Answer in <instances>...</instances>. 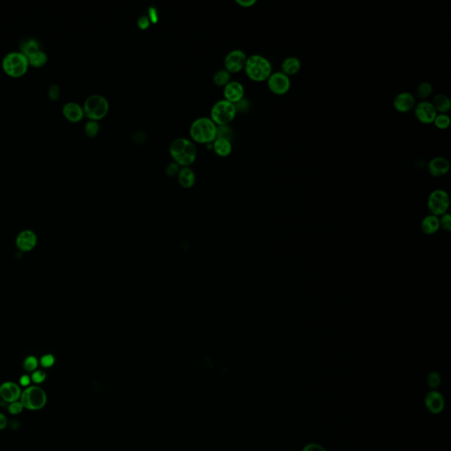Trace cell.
<instances>
[{
  "instance_id": "d4e9b609",
  "label": "cell",
  "mask_w": 451,
  "mask_h": 451,
  "mask_svg": "<svg viewBox=\"0 0 451 451\" xmlns=\"http://www.w3.org/2000/svg\"><path fill=\"white\" fill-rule=\"evenodd\" d=\"M29 66L34 68H41L47 64L48 62V56L42 49L35 52L32 55L28 57Z\"/></svg>"
},
{
  "instance_id": "7c38bea8",
  "label": "cell",
  "mask_w": 451,
  "mask_h": 451,
  "mask_svg": "<svg viewBox=\"0 0 451 451\" xmlns=\"http://www.w3.org/2000/svg\"><path fill=\"white\" fill-rule=\"evenodd\" d=\"M416 98L410 92H401L396 94L393 100L394 109L400 113H407L415 107Z\"/></svg>"
},
{
  "instance_id": "8992f818",
  "label": "cell",
  "mask_w": 451,
  "mask_h": 451,
  "mask_svg": "<svg viewBox=\"0 0 451 451\" xmlns=\"http://www.w3.org/2000/svg\"><path fill=\"white\" fill-rule=\"evenodd\" d=\"M236 114L235 104L223 99L214 104L211 110L210 118L217 126H227L235 119Z\"/></svg>"
},
{
  "instance_id": "d6986e66",
  "label": "cell",
  "mask_w": 451,
  "mask_h": 451,
  "mask_svg": "<svg viewBox=\"0 0 451 451\" xmlns=\"http://www.w3.org/2000/svg\"><path fill=\"white\" fill-rule=\"evenodd\" d=\"M281 72L288 77L297 74L302 69V62L296 57H287L281 63Z\"/></svg>"
},
{
  "instance_id": "6da1fadb",
  "label": "cell",
  "mask_w": 451,
  "mask_h": 451,
  "mask_svg": "<svg viewBox=\"0 0 451 451\" xmlns=\"http://www.w3.org/2000/svg\"><path fill=\"white\" fill-rule=\"evenodd\" d=\"M169 154L174 162L184 168L193 164L197 159V150L192 140L179 138L171 143Z\"/></svg>"
},
{
  "instance_id": "2e32d148",
  "label": "cell",
  "mask_w": 451,
  "mask_h": 451,
  "mask_svg": "<svg viewBox=\"0 0 451 451\" xmlns=\"http://www.w3.org/2000/svg\"><path fill=\"white\" fill-rule=\"evenodd\" d=\"M20 396V388L14 383L7 382L0 386V396L6 402L10 404L16 402Z\"/></svg>"
},
{
  "instance_id": "5b68a950",
  "label": "cell",
  "mask_w": 451,
  "mask_h": 451,
  "mask_svg": "<svg viewBox=\"0 0 451 451\" xmlns=\"http://www.w3.org/2000/svg\"><path fill=\"white\" fill-rule=\"evenodd\" d=\"M85 116L92 121L104 119L110 110V104L105 97L94 94L85 101L83 105Z\"/></svg>"
},
{
  "instance_id": "bcb514c9",
  "label": "cell",
  "mask_w": 451,
  "mask_h": 451,
  "mask_svg": "<svg viewBox=\"0 0 451 451\" xmlns=\"http://www.w3.org/2000/svg\"><path fill=\"white\" fill-rule=\"evenodd\" d=\"M19 382H20V384L22 386H28L30 384V377L29 375H23V377H20Z\"/></svg>"
},
{
  "instance_id": "277c9868",
  "label": "cell",
  "mask_w": 451,
  "mask_h": 451,
  "mask_svg": "<svg viewBox=\"0 0 451 451\" xmlns=\"http://www.w3.org/2000/svg\"><path fill=\"white\" fill-rule=\"evenodd\" d=\"M29 67L28 58L19 52H10L2 61L3 71L11 78L22 77L29 71Z\"/></svg>"
},
{
  "instance_id": "9a60e30c",
  "label": "cell",
  "mask_w": 451,
  "mask_h": 451,
  "mask_svg": "<svg viewBox=\"0 0 451 451\" xmlns=\"http://www.w3.org/2000/svg\"><path fill=\"white\" fill-rule=\"evenodd\" d=\"M63 115L65 117V119L68 120L71 122H81V120L85 117L84 110L83 107L81 106L80 104L76 103H67L65 104V106L63 107L62 110Z\"/></svg>"
},
{
  "instance_id": "ee69618b",
  "label": "cell",
  "mask_w": 451,
  "mask_h": 451,
  "mask_svg": "<svg viewBox=\"0 0 451 451\" xmlns=\"http://www.w3.org/2000/svg\"><path fill=\"white\" fill-rule=\"evenodd\" d=\"M303 451H326L325 448L316 443H310L303 448Z\"/></svg>"
},
{
  "instance_id": "1f68e13d",
  "label": "cell",
  "mask_w": 451,
  "mask_h": 451,
  "mask_svg": "<svg viewBox=\"0 0 451 451\" xmlns=\"http://www.w3.org/2000/svg\"><path fill=\"white\" fill-rule=\"evenodd\" d=\"M428 384H429V387H431L432 389L437 388L441 384V377H440V374L438 373H436V372L431 373L428 377Z\"/></svg>"
},
{
  "instance_id": "52a82bcc",
  "label": "cell",
  "mask_w": 451,
  "mask_h": 451,
  "mask_svg": "<svg viewBox=\"0 0 451 451\" xmlns=\"http://www.w3.org/2000/svg\"><path fill=\"white\" fill-rule=\"evenodd\" d=\"M21 400L23 407L29 410H40L45 406L47 401L44 390L40 387L32 386L27 388L21 394Z\"/></svg>"
},
{
  "instance_id": "ab89813d",
  "label": "cell",
  "mask_w": 451,
  "mask_h": 451,
  "mask_svg": "<svg viewBox=\"0 0 451 451\" xmlns=\"http://www.w3.org/2000/svg\"><path fill=\"white\" fill-rule=\"evenodd\" d=\"M46 379L45 372L43 371L38 370L34 372L32 374V380L36 384H42V382H44Z\"/></svg>"
},
{
  "instance_id": "f35d334b",
  "label": "cell",
  "mask_w": 451,
  "mask_h": 451,
  "mask_svg": "<svg viewBox=\"0 0 451 451\" xmlns=\"http://www.w3.org/2000/svg\"><path fill=\"white\" fill-rule=\"evenodd\" d=\"M137 24H138L139 29L146 30L150 27L151 22H150V19H149L148 17L146 16V15H143V16L139 17Z\"/></svg>"
},
{
  "instance_id": "f6af8a7d",
  "label": "cell",
  "mask_w": 451,
  "mask_h": 451,
  "mask_svg": "<svg viewBox=\"0 0 451 451\" xmlns=\"http://www.w3.org/2000/svg\"><path fill=\"white\" fill-rule=\"evenodd\" d=\"M7 425V419L6 416L4 415L3 413H0V430H2V429H6V427Z\"/></svg>"
},
{
  "instance_id": "7bdbcfd3",
  "label": "cell",
  "mask_w": 451,
  "mask_h": 451,
  "mask_svg": "<svg viewBox=\"0 0 451 451\" xmlns=\"http://www.w3.org/2000/svg\"><path fill=\"white\" fill-rule=\"evenodd\" d=\"M132 139L137 144H142L146 140V135L144 132H136L134 135L132 136Z\"/></svg>"
},
{
  "instance_id": "f546056e",
  "label": "cell",
  "mask_w": 451,
  "mask_h": 451,
  "mask_svg": "<svg viewBox=\"0 0 451 451\" xmlns=\"http://www.w3.org/2000/svg\"><path fill=\"white\" fill-rule=\"evenodd\" d=\"M234 132L229 124L217 126L216 139H225L231 141Z\"/></svg>"
},
{
  "instance_id": "8fae6325",
  "label": "cell",
  "mask_w": 451,
  "mask_h": 451,
  "mask_svg": "<svg viewBox=\"0 0 451 451\" xmlns=\"http://www.w3.org/2000/svg\"><path fill=\"white\" fill-rule=\"evenodd\" d=\"M414 115L416 119L423 124H431L434 122L435 116L438 113L436 112L432 103L429 101H421L416 104L414 107Z\"/></svg>"
},
{
  "instance_id": "e575fe53",
  "label": "cell",
  "mask_w": 451,
  "mask_h": 451,
  "mask_svg": "<svg viewBox=\"0 0 451 451\" xmlns=\"http://www.w3.org/2000/svg\"><path fill=\"white\" fill-rule=\"evenodd\" d=\"M180 169V166L178 163L172 162L170 164H168L166 168V174H168V177H174L178 174Z\"/></svg>"
},
{
  "instance_id": "8d00e7d4",
  "label": "cell",
  "mask_w": 451,
  "mask_h": 451,
  "mask_svg": "<svg viewBox=\"0 0 451 451\" xmlns=\"http://www.w3.org/2000/svg\"><path fill=\"white\" fill-rule=\"evenodd\" d=\"M55 363V358L52 355H46L41 359V365L42 367H51Z\"/></svg>"
},
{
  "instance_id": "484cf974",
  "label": "cell",
  "mask_w": 451,
  "mask_h": 451,
  "mask_svg": "<svg viewBox=\"0 0 451 451\" xmlns=\"http://www.w3.org/2000/svg\"><path fill=\"white\" fill-rule=\"evenodd\" d=\"M434 91L433 85L429 81H423L416 88V94L419 99L422 101H427L429 97L431 96Z\"/></svg>"
},
{
  "instance_id": "4316f807",
  "label": "cell",
  "mask_w": 451,
  "mask_h": 451,
  "mask_svg": "<svg viewBox=\"0 0 451 451\" xmlns=\"http://www.w3.org/2000/svg\"><path fill=\"white\" fill-rule=\"evenodd\" d=\"M213 83L216 85L217 87H225V85L229 84L231 80V74L229 71H225V69H221L215 72V74L213 76Z\"/></svg>"
},
{
  "instance_id": "ba28073f",
  "label": "cell",
  "mask_w": 451,
  "mask_h": 451,
  "mask_svg": "<svg viewBox=\"0 0 451 451\" xmlns=\"http://www.w3.org/2000/svg\"><path fill=\"white\" fill-rule=\"evenodd\" d=\"M449 196L446 190L442 189L433 190L428 198V207L433 215L440 216L447 213L449 207Z\"/></svg>"
},
{
  "instance_id": "7a4b0ae2",
  "label": "cell",
  "mask_w": 451,
  "mask_h": 451,
  "mask_svg": "<svg viewBox=\"0 0 451 451\" xmlns=\"http://www.w3.org/2000/svg\"><path fill=\"white\" fill-rule=\"evenodd\" d=\"M244 71L252 81L264 82L267 81L272 73V65L264 56L255 54L247 58Z\"/></svg>"
},
{
  "instance_id": "9c48e42d",
  "label": "cell",
  "mask_w": 451,
  "mask_h": 451,
  "mask_svg": "<svg viewBox=\"0 0 451 451\" xmlns=\"http://www.w3.org/2000/svg\"><path fill=\"white\" fill-rule=\"evenodd\" d=\"M267 86L269 90L275 95H285L290 90V77L281 71H275L268 79Z\"/></svg>"
},
{
  "instance_id": "cb8c5ba5",
  "label": "cell",
  "mask_w": 451,
  "mask_h": 451,
  "mask_svg": "<svg viewBox=\"0 0 451 451\" xmlns=\"http://www.w3.org/2000/svg\"><path fill=\"white\" fill-rule=\"evenodd\" d=\"M179 184L184 188H190L193 186L196 181V176L194 171L189 167H184L179 171L178 174Z\"/></svg>"
},
{
  "instance_id": "ac0fdd59",
  "label": "cell",
  "mask_w": 451,
  "mask_h": 451,
  "mask_svg": "<svg viewBox=\"0 0 451 451\" xmlns=\"http://www.w3.org/2000/svg\"><path fill=\"white\" fill-rule=\"evenodd\" d=\"M425 404L431 413H441L444 408V398L440 392L433 390L425 396Z\"/></svg>"
},
{
  "instance_id": "5bb4252c",
  "label": "cell",
  "mask_w": 451,
  "mask_h": 451,
  "mask_svg": "<svg viewBox=\"0 0 451 451\" xmlns=\"http://www.w3.org/2000/svg\"><path fill=\"white\" fill-rule=\"evenodd\" d=\"M245 89L243 85L238 81H230L225 85L223 90L225 100L235 104L244 98Z\"/></svg>"
},
{
  "instance_id": "83f0119b",
  "label": "cell",
  "mask_w": 451,
  "mask_h": 451,
  "mask_svg": "<svg viewBox=\"0 0 451 451\" xmlns=\"http://www.w3.org/2000/svg\"><path fill=\"white\" fill-rule=\"evenodd\" d=\"M451 119L448 114H437L433 124L439 130H447L450 126Z\"/></svg>"
},
{
  "instance_id": "b9f144b4",
  "label": "cell",
  "mask_w": 451,
  "mask_h": 451,
  "mask_svg": "<svg viewBox=\"0 0 451 451\" xmlns=\"http://www.w3.org/2000/svg\"><path fill=\"white\" fill-rule=\"evenodd\" d=\"M235 3L243 8H249L256 5V0H235Z\"/></svg>"
},
{
  "instance_id": "4fadbf2b",
  "label": "cell",
  "mask_w": 451,
  "mask_h": 451,
  "mask_svg": "<svg viewBox=\"0 0 451 451\" xmlns=\"http://www.w3.org/2000/svg\"><path fill=\"white\" fill-rule=\"evenodd\" d=\"M450 169V163L448 159L442 156H436L428 164V170L429 174L434 178H441L448 174Z\"/></svg>"
},
{
  "instance_id": "d6a6232c",
  "label": "cell",
  "mask_w": 451,
  "mask_h": 451,
  "mask_svg": "<svg viewBox=\"0 0 451 451\" xmlns=\"http://www.w3.org/2000/svg\"><path fill=\"white\" fill-rule=\"evenodd\" d=\"M440 227H442V229L449 232L451 230V216L448 213H445L442 215V218L440 219Z\"/></svg>"
},
{
  "instance_id": "7402d4cb",
  "label": "cell",
  "mask_w": 451,
  "mask_h": 451,
  "mask_svg": "<svg viewBox=\"0 0 451 451\" xmlns=\"http://www.w3.org/2000/svg\"><path fill=\"white\" fill-rule=\"evenodd\" d=\"M420 228H421L422 232L425 233V235H434L441 228L439 217L433 215V214L425 217L423 219Z\"/></svg>"
},
{
  "instance_id": "603a6c76",
  "label": "cell",
  "mask_w": 451,
  "mask_h": 451,
  "mask_svg": "<svg viewBox=\"0 0 451 451\" xmlns=\"http://www.w3.org/2000/svg\"><path fill=\"white\" fill-rule=\"evenodd\" d=\"M213 149L218 156L225 158L231 155L233 146L229 140L216 139L213 143Z\"/></svg>"
},
{
  "instance_id": "74e56055",
  "label": "cell",
  "mask_w": 451,
  "mask_h": 451,
  "mask_svg": "<svg viewBox=\"0 0 451 451\" xmlns=\"http://www.w3.org/2000/svg\"><path fill=\"white\" fill-rule=\"evenodd\" d=\"M60 94V88L58 85H52L48 89V97L52 101L58 100Z\"/></svg>"
},
{
  "instance_id": "4dcf8cb0",
  "label": "cell",
  "mask_w": 451,
  "mask_h": 451,
  "mask_svg": "<svg viewBox=\"0 0 451 451\" xmlns=\"http://www.w3.org/2000/svg\"><path fill=\"white\" fill-rule=\"evenodd\" d=\"M23 367L25 368V370L28 371V372H32V371L36 370L37 367H38L37 359L36 357H34V356H29L24 361Z\"/></svg>"
},
{
  "instance_id": "836d02e7",
  "label": "cell",
  "mask_w": 451,
  "mask_h": 451,
  "mask_svg": "<svg viewBox=\"0 0 451 451\" xmlns=\"http://www.w3.org/2000/svg\"><path fill=\"white\" fill-rule=\"evenodd\" d=\"M23 408L24 407H23L21 402L16 401V402L10 404L9 406H8V411H9V413L11 414L15 415V414H19V413H21Z\"/></svg>"
},
{
  "instance_id": "d590c367",
  "label": "cell",
  "mask_w": 451,
  "mask_h": 451,
  "mask_svg": "<svg viewBox=\"0 0 451 451\" xmlns=\"http://www.w3.org/2000/svg\"><path fill=\"white\" fill-rule=\"evenodd\" d=\"M147 17L150 19V22L152 24H157L159 19H160L159 18L158 10L156 9L155 7H149Z\"/></svg>"
},
{
  "instance_id": "e0dca14e",
  "label": "cell",
  "mask_w": 451,
  "mask_h": 451,
  "mask_svg": "<svg viewBox=\"0 0 451 451\" xmlns=\"http://www.w3.org/2000/svg\"><path fill=\"white\" fill-rule=\"evenodd\" d=\"M37 237L31 230H24L17 237V247L22 252H30L36 247Z\"/></svg>"
},
{
  "instance_id": "60d3db41",
  "label": "cell",
  "mask_w": 451,
  "mask_h": 451,
  "mask_svg": "<svg viewBox=\"0 0 451 451\" xmlns=\"http://www.w3.org/2000/svg\"><path fill=\"white\" fill-rule=\"evenodd\" d=\"M235 106L237 112H245L246 110H248L249 104H248V101L246 100L245 98H243V99H242V100L238 102V103H236V104H235Z\"/></svg>"
},
{
  "instance_id": "3957f363",
  "label": "cell",
  "mask_w": 451,
  "mask_h": 451,
  "mask_svg": "<svg viewBox=\"0 0 451 451\" xmlns=\"http://www.w3.org/2000/svg\"><path fill=\"white\" fill-rule=\"evenodd\" d=\"M217 126L210 117H199L194 120L190 128L192 141L208 145L216 139Z\"/></svg>"
},
{
  "instance_id": "ffe728a7",
  "label": "cell",
  "mask_w": 451,
  "mask_h": 451,
  "mask_svg": "<svg viewBox=\"0 0 451 451\" xmlns=\"http://www.w3.org/2000/svg\"><path fill=\"white\" fill-rule=\"evenodd\" d=\"M19 52L27 58L34 54L35 52L42 49V46L36 39L32 37H25L19 43Z\"/></svg>"
},
{
  "instance_id": "44dd1931",
  "label": "cell",
  "mask_w": 451,
  "mask_h": 451,
  "mask_svg": "<svg viewBox=\"0 0 451 451\" xmlns=\"http://www.w3.org/2000/svg\"><path fill=\"white\" fill-rule=\"evenodd\" d=\"M431 103L438 114H447L450 111L451 101L446 94H438L435 95Z\"/></svg>"
},
{
  "instance_id": "f1b7e54d",
  "label": "cell",
  "mask_w": 451,
  "mask_h": 451,
  "mask_svg": "<svg viewBox=\"0 0 451 451\" xmlns=\"http://www.w3.org/2000/svg\"><path fill=\"white\" fill-rule=\"evenodd\" d=\"M84 132L88 138H94L100 132V126L97 121L89 120L85 124Z\"/></svg>"
},
{
  "instance_id": "30bf717a",
  "label": "cell",
  "mask_w": 451,
  "mask_h": 451,
  "mask_svg": "<svg viewBox=\"0 0 451 451\" xmlns=\"http://www.w3.org/2000/svg\"><path fill=\"white\" fill-rule=\"evenodd\" d=\"M248 57L241 49H234L225 56L224 66L229 73H238L244 70Z\"/></svg>"
}]
</instances>
